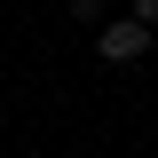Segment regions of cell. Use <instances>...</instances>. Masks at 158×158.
Here are the masks:
<instances>
[{
	"mask_svg": "<svg viewBox=\"0 0 158 158\" xmlns=\"http://www.w3.org/2000/svg\"><path fill=\"white\" fill-rule=\"evenodd\" d=\"M127 16H135L142 32H158V0H135V8H127Z\"/></svg>",
	"mask_w": 158,
	"mask_h": 158,
	"instance_id": "2",
	"label": "cell"
},
{
	"mask_svg": "<svg viewBox=\"0 0 158 158\" xmlns=\"http://www.w3.org/2000/svg\"><path fill=\"white\" fill-rule=\"evenodd\" d=\"M95 56H103V63H142V56H150V32H142L135 16H111V24L95 32Z\"/></svg>",
	"mask_w": 158,
	"mask_h": 158,
	"instance_id": "1",
	"label": "cell"
}]
</instances>
